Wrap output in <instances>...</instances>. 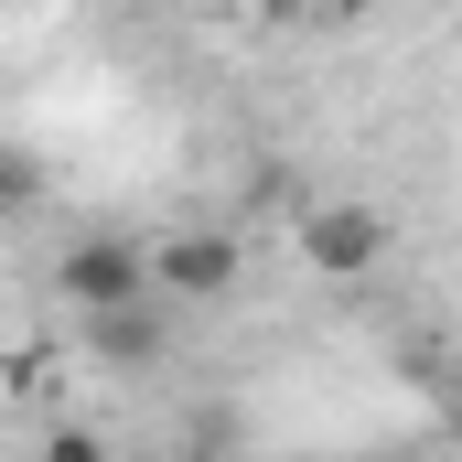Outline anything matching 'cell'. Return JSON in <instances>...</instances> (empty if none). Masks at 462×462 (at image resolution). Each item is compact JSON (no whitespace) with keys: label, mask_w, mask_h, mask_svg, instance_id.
Masks as SVG:
<instances>
[{"label":"cell","mask_w":462,"mask_h":462,"mask_svg":"<svg viewBox=\"0 0 462 462\" xmlns=\"http://www.w3.org/2000/svg\"><path fill=\"white\" fill-rule=\"evenodd\" d=\"M54 280H65V301H76L87 323H108V312H140V301H151V247H129V236H76Z\"/></svg>","instance_id":"obj_1"},{"label":"cell","mask_w":462,"mask_h":462,"mask_svg":"<svg viewBox=\"0 0 462 462\" xmlns=\"http://www.w3.org/2000/svg\"><path fill=\"white\" fill-rule=\"evenodd\" d=\"M301 258H312L323 280H365V269L387 258V216H376V205H312V216H301Z\"/></svg>","instance_id":"obj_2"},{"label":"cell","mask_w":462,"mask_h":462,"mask_svg":"<svg viewBox=\"0 0 462 462\" xmlns=\"http://www.w3.org/2000/svg\"><path fill=\"white\" fill-rule=\"evenodd\" d=\"M151 291H172V301H216V291H236V236L216 226H183L151 247Z\"/></svg>","instance_id":"obj_3"},{"label":"cell","mask_w":462,"mask_h":462,"mask_svg":"<svg viewBox=\"0 0 462 462\" xmlns=\"http://www.w3.org/2000/svg\"><path fill=\"white\" fill-rule=\"evenodd\" d=\"M97 345H108V355H129V365H151V355H162V323H151V301H140V312H108V323H97Z\"/></svg>","instance_id":"obj_4"},{"label":"cell","mask_w":462,"mask_h":462,"mask_svg":"<svg viewBox=\"0 0 462 462\" xmlns=\"http://www.w3.org/2000/svg\"><path fill=\"white\" fill-rule=\"evenodd\" d=\"M43 462H108V441H87V430H54V452Z\"/></svg>","instance_id":"obj_5"},{"label":"cell","mask_w":462,"mask_h":462,"mask_svg":"<svg viewBox=\"0 0 462 462\" xmlns=\"http://www.w3.org/2000/svg\"><path fill=\"white\" fill-rule=\"evenodd\" d=\"M452 430H462V376H452Z\"/></svg>","instance_id":"obj_6"},{"label":"cell","mask_w":462,"mask_h":462,"mask_svg":"<svg viewBox=\"0 0 462 462\" xmlns=\"http://www.w3.org/2000/svg\"><path fill=\"white\" fill-rule=\"evenodd\" d=\"M194 462H236V452H194Z\"/></svg>","instance_id":"obj_7"}]
</instances>
